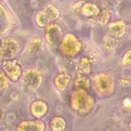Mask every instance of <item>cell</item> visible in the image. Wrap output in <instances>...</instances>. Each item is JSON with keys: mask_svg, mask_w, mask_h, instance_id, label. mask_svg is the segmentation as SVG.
Returning a JSON list of instances; mask_svg holds the SVG:
<instances>
[{"mask_svg": "<svg viewBox=\"0 0 131 131\" xmlns=\"http://www.w3.org/2000/svg\"><path fill=\"white\" fill-rule=\"evenodd\" d=\"M72 110L79 116H87L94 107V100L92 96L83 89H75L71 94Z\"/></svg>", "mask_w": 131, "mask_h": 131, "instance_id": "obj_1", "label": "cell"}, {"mask_svg": "<svg viewBox=\"0 0 131 131\" xmlns=\"http://www.w3.org/2000/svg\"><path fill=\"white\" fill-rule=\"evenodd\" d=\"M57 48L61 55L68 58H73L76 57L81 51L82 42L73 33H68L62 36Z\"/></svg>", "mask_w": 131, "mask_h": 131, "instance_id": "obj_2", "label": "cell"}, {"mask_svg": "<svg viewBox=\"0 0 131 131\" xmlns=\"http://www.w3.org/2000/svg\"><path fill=\"white\" fill-rule=\"evenodd\" d=\"M93 85L96 91L104 96H108L114 92L115 81L110 73H99L93 78Z\"/></svg>", "mask_w": 131, "mask_h": 131, "instance_id": "obj_3", "label": "cell"}, {"mask_svg": "<svg viewBox=\"0 0 131 131\" xmlns=\"http://www.w3.org/2000/svg\"><path fill=\"white\" fill-rule=\"evenodd\" d=\"M60 16L59 10L54 5H47L45 8L37 12L35 16V21L39 27L45 28L48 25L54 23Z\"/></svg>", "mask_w": 131, "mask_h": 131, "instance_id": "obj_4", "label": "cell"}, {"mask_svg": "<svg viewBox=\"0 0 131 131\" xmlns=\"http://www.w3.org/2000/svg\"><path fill=\"white\" fill-rule=\"evenodd\" d=\"M1 68L3 70V74L8 78V80L12 82H16L23 75V69L17 59H2Z\"/></svg>", "mask_w": 131, "mask_h": 131, "instance_id": "obj_5", "label": "cell"}, {"mask_svg": "<svg viewBox=\"0 0 131 131\" xmlns=\"http://www.w3.org/2000/svg\"><path fill=\"white\" fill-rule=\"evenodd\" d=\"M20 49V44L17 40L7 37L1 40L0 44V56L2 59H11L14 58Z\"/></svg>", "mask_w": 131, "mask_h": 131, "instance_id": "obj_6", "label": "cell"}, {"mask_svg": "<svg viewBox=\"0 0 131 131\" xmlns=\"http://www.w3.org/2000/svg\"><path fill=\"white\" fill-rule=\"evenodd\" d=\"M45 39L47 41V43L51 46V47H57L61 38H62V31L60 29L59 26H57L56 24L52 23L50 25H48L47 27H45Z\"/></svg>", "mask_w": 131, "mask_h": 131, "instance_id": "obj_7", "label": "cell"}, {"mask_svg": "<svg viewBox=\"0 0 131 131\" xmlns=\"http://www.w3.org/2000/svg\"><path fill=\"white\" fill-rule=\"evenodd\" d=\"M21 77H23L24 84L29 90H36L42 83L41 74L34 69L27 70L25 73H23Z\"/></svg>", "mask_w": 131, "mask_h": 131, "instance_id": "obj_8", "label": "cell"}, {"mask_svg": "<svg viewBox=\"0 0 131 131\" xmlns=\"http://www.w3.org/2000/svg\"><path fill=\"white\" fill-rule=\"evenodd\" d=\"M45 124L41 120L21 121L16 126V131H44Z\"/></svg>", "mask_w": 131, "mask_h": 131, "instance_id": "obj_9", "label": "cell"}, {"mask_svg": "<svg viewBox=\"0 0 131 131\" xmlns=\"http://www.w3.org/2000/svg\"><path fill=\"white\" fill-rule=\"evenodd\" d=\"M107 29H108V33H110L111 37H113V38L121 37L126 32V24L122 20H117V21L108 24Z\"/></svg>", "mask_w": 131, "mask_h": 131, "instance_id": "obj_10", "label": "cell"}, {"mask_svg": "<svg viewBox=\"0 0 131 131\" xmlns=\"http://www.w3.org/2000/svg\"><path fill=\"white\" fill-rule=\"evenodd\" d=\"M47 110H48V105L45 101L41 100V99H38V100H35L33 101V103L31 104V113L32 115L39 119L41 117H43L46 113H47Z\"/></svg>", "mask_w": 131, "mask_h": 131, "instance_id": "obj_11", "label": "cell"}, {"mask_svg": "<svg viewBox=\"0 0 131 131\" xmlns=\"http://www.w3.org/2000/svg\"><path fill=\"white\" fill-rule=\"evenodd\" d=\"M53 83L57 90L63 91L67 89V87L71 83V76L67 73H58L55 75L53 79Z\"/></svg>", "mask_w": 131, "mask_h": 131, "instance_id": "obj_12", "label": "cell"}, {"mask_svg": "<svg viewBox=\"0 0 131 131\" xmlns=\"http://www.w3.org/2000/svg\"><path fill=\"white\" fill-rule=\"evenodd\" d=\"M93 60L91 57L89 56H82L79 61H78V66H77V70L79 74H83V75H87L90 73L91 71V67H92Z\"/></svg>", "mask_w": 131, "mask_h": 131, "instance_id": "obj_13", "label": "cell"}, {"mask_svg": "<svg viewBox=\"0 0 131 131\" xmlns=\"http://www.w3.org/2000/svg\"><path fill=\"white\" fill-rule=\"evenodd\" d=\"M43 48V42L41 38L39 37H34L29 40L27 46H26V52L29 54H34L36 52H39Z\"/></svg>", "mask_w": 131, "mask_h": 131, "instance_id": "obj_14", "label": "cell"}, {"mask_svg": "<svg viewBox=\"0 0 131 131\" xmlns=\"http://www.w3.org/2000/svg\"><path fill=\"white\" fill-rule=\"evenodd\" d=\"M99 10L98 6L93 2H84L81 6V13L84 16H96Z\"/></svg>", "mask_w": 131, "mask_h": 131, "instance_id": "obj_15", "label": "cell"}, {"mask_svg": "<svg viewBox=\"0 0 131 131\" xmlns=\"http://www.w3.org/2000/svg\"><path fill=\"white\" fill-rule=\"evenodd\" d=\"M74 86H75V89L87 90L89 87V79L87 78L86 75L78 74L75 81H74Z\"/></svg>", "mask_w": 131, "mask_h": 131, "instance_id": "obj_16", "label": "cell"}, {"mask_svg": "<svg viewBox=\"0 0 131 131\" xmlns=\"http://www.w3.org/2000/svg\"><path fill=\"white\" fill-rule=\"evenodd\" d=\"M66 126V120L59 116L54 117L50 122V128L52 131H64Z\"/></svg>", "mask_w": 131, "mask_h": 131, "instance_id": "obj_17", "label": "cell"}, {"mask_svg": "<svg viewBox=\"0 0 131 131\" xmlns=\"http://www.w3.org/2000/svg\"><path fill=\"white\" fill-rule=\"evenodd\" d=\"M97 17V21L100 24V25H106L111 18V13L108 11V9L104 8L102 10H99L98 14L96 15Z\"/></svg>", "mask_w": 131, "mask_h": 131, "instance_id": "obj_18", "label": "cell"}, {"mask_svg": "<svg viewBox=\"0 0 131 131\" xmlns=\"http://www.w3.org/2000/svg\"><path fill=\"white\" fill-rule=\"evenodd\" d=\"M7 26H8V15L4 10V8L0 5V33L5 31Z\"/></svg>", "mask_w": 131, "mask_h": 131, "instance_id": "obj_19", "label": "cell"}, {"mask_svg": "<svg viewBox=\"0 0 131 131\" xmlns=\"http://www.w3.org/2000/svg\"><path fill=\"white\" fill-rule=\"evenodd\" d=\"M102 46L107 49V50H112L114 48H116L117 46V40L113 37H105L102 41Z\"/></svg>", "mask_w": 131, "mask_h": 131, "instance_id": "obj_20", "label": "cell"}, {"mask_svg": "<svg viewBox=\"0 0 131 131\" xmlns=\"http://www.w3.org/2000/svg\"><path fill=\"white\" fill-rule=\"evenodd\" d=\"M131 63V50H128L124 56H123V59H122V66H125V67H128L130 66Z\"/></svg>", "mask_w": 131, "mask_h": 131, "instance_id": "obj_21", "label": "cell"}, {"mask_svg": "<svg viewBox=\"0 0 131 131\" xmlns=\"http://www.w3.org/2000/svg\"><path fill=\"white\" fill-rule=\"evenodd\" d=\"M8 78L3 74V73H0V89H3L5 87L8 86Z\"/></svg>", "mask_w": 131, "mask_h": 131, "instance_id": "obj_22", "label": "cell"}, {"mask_svg": "<svg viewBox=\"0 0 131 131\" xmlns=\"http://www.w3.org/2000/svg\"><path fill=\"white\" fill-rule=\"evenodd\" d=\"M120 82H121V83H120L121 86H123V85H127V86H128V85L130 84V81H129L128 79H126V80H122V79H121Z\"/></svg>", "mask_w": 131, "mask_h": 131, "instance_id": "obj_23", "label": "cell"}, {"mask_svg": "<svg viewBox=\"0 0 131 131\" xmlns=\"http://www.w3.org/2000/svg\"><path fill=\"white\" fill-rule=\"evenodd\" d=\"M1 116H2V112H1V110H0V118H1Z\"/></svg>", "mask_w": 131, "mask_h": 131, "instance_id": "obj_24", "label": "cell"}, {"mask_svg": "<svg viewBox=\"0 0 131 131\" xmlns=\"http://www.w3.org/2000/svg\"><path fill=\"white\" fill-rule=\"evenodd\" d=\"M0 44H1V39H0Z\"/></svg>", "mask_w": 131, "mask_h": 131, "instance_id": "obj_25", "label": "cell"}, {"mask_svg": "<svg viewBox=\"0 0 131 131\" xmlns=\"http://www.w3.org/2000/svg\"><path fill=\"white\" fill-rule=\"evenodd\" d=\"M0 1H1V0H0Z\"/></svg>", "mask_w": 131, "mask_h": 131, "instance_id": "obj_26", "label": "cell"}]
</instances>
